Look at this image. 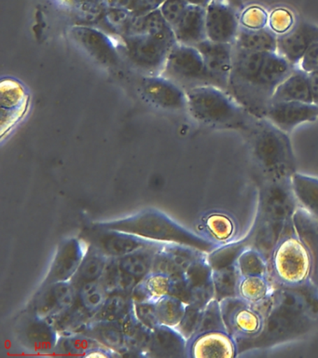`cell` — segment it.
I'll use <instances>...</instances> for the list:
<instances>
[{"label": "cell", "mask_w": 318, "mask_h": 358, "mask_svg": "<svg viewBox=\"0 0 318 358\" xmlns=\"http://www.w3.org/2000/svg\"><path fill=\"white\" fill-rule=\"evenodd\" d=\"M296 66L277 52H248L233 45L227 92L256 119H265L279 84Z\"/></svg>", "instance_id": "1"}, {"label": "cell", "mask_w": 318, "mask_h": 358, "mask_svg": "<svg viewBox=\"0 0 318 358\" xmlns=\"http://www.w3.org/2000/svg\"><path fill=\"white\" fill-rule=\"evenodd\" d=\"M94 224L102 228L127 232L154 242L191 246L206 254L219 248L216 243L181 226L159 210H144L130 217Z\"/></svg>", "instance_id": "2"}, {"label": "cell", "mask_w": 318, "mask_h": 358, "mask_svg": "<svg viewBox=\"0 0 318 358\" xmlns=\"http://www.w3.org/2000/svg\"><path fill=\"white\" fill-rule=\"evenodd\" d=\"M187 92V110L208 127L250 130L256 117L227 91L212 85L196 87Z\"/></svg>", "instance_id": "3"}, {"label": "cell", "mask_w": 318, "mask_h": 358, "mask_svg": "<svg viewBox=\"0 0 318 358\" xmlns=\"http://www.w3.org/2000/svg\"><path fill=\"white\" fill-rule=\"evenodd\" d=\"M270 280L280 287L298 289L312 284V262L294 228L284 232L273 248L269 262Z\"/></svg>", "instance_id": "4"}, {"label": "cell", "mask_w": 318, "mask_h": 358, "mask_svg": "<svg viewBox=\"0 0 318 358\" xmlns=\"http://www.w3.org/2000/svg\"><path fill=\"white\" fill-rule=\"evenodd\" d=\"M254 155L270 175L283 178L293 173V154L287 133L267 119H256L248 130Z\"/></svg>", "instance_id": "5"}, {"label": "cell", "mask_w": 318, "mask_h": 358, "mask_svg": "<svg viewBox=\"0 0 318 358\" xmlns=\"http://www.w3.org/2000/svg\"><path fill=\"white\" fill-rule=\"evenodd\" d=\"M178 43L174 32L166 35H130L124 38L122 49L128 61L143 76L163 72L172 48Z\"/></svg>", "instance_id": "6"}, {"label": "cell", "mask_w": 318, "mask_h": 358, "mask_svg": "<svg viewBox=\"0 0 318 358\" xmlns=\"http://www.w3.org/2000/svg\"><path fill=\"white\" fill-rule=\"evenodd\" d=\"M161 76L184 91L212 85L205 62L196 47L177 43L172 48Z\"/></svg>", "instance_id": "7"}, {"label": "cell", "mask_w": 318, "mask_h": 358, "mask_svg": "<svg viewBox=\"0 0 318 358\" xmlns=\"http://www.w3.org/2000/svg\"><path fill=\"white\" fill-rule=\"evenodd\" d=\"M219 302L223 321L236 340L256 337L265 327L264 313L239 296H229Z\"/></svg>", "instance_id": "8"}, {"label": "cell", "mask_w": 318, "mask_h": 358, "mask_svg": "<svg viewBox=\"0 0 318 358\" xmlns=\"http://www.w3.org/2000/svg\"><path fill=\"white\" fill-rule=\"evenodd\" d=\"M80 237L88 245L99 249L110 259H119L138 249L160 243L127 232L102 228L96 224L83 229Z\"/></svg>", "instance_id": "9"}, {"label": "cell", "mask_w": 318, "mask_h": 358, "mask_svg": "<svg viewBox=\"0 0 318 358\" xmlns=\"http://www.w3.org/2000/svg\"><path fill=\"white\" fill-rule=\"evenodd\" d=\"M15 338L22 348L33 355H54L59 333L51 322L24 313L15 327Z\"/></svg>", "instance_id": "10"}, {"label": "cell", "mask_w": 318, "mask_h": 358, "mask_svg": "<svg viewBox=\"0 0 318 358\" xmlns=\"http://www.w3.org/2000/svg\"><path fill=\"white\" fill-rule=\"evenodd\" d=\"M238 355L237 340L224 321L195 333L188 341L189 358H234Z\"/></svg>", "instance_id": "11"}, {"label": "cell", "mask_w": 318, "mask_h": 358, "mask_svg": "<svg viewBox=\"0 0 318 358\" xmlns=\"http://www.w3.org/2000/svg\"><path fill=\"white\" fill-rule=\"evenodd\" d=\"M76 296L77 290L71 281L55 282L38 287L27 310L37 317L51 321L68 310Z\"/></svg>", "instance_id": "12"}, {"label": "cell", "mask_w": 318, "mask_h": 358, "mask_svg": "<svg viewBox=\"0 0 318 358\" xmlns=\"http://www.w3.org/2000/svg\"><path fill=\"white\" fill-rule=\"evenodd\" d=\"M86 249L87 243L80 237H71L62 241L40 287L55 282L71 281L80 267Z\"/></svg>", "instance_id": "13"}, {"label": "cell", "mask_w": 318, "mask_h": 358, "mask_svg": "<svg viewBox=\"0 0 318 358\" xmlns=\"http://www.w3.org/2000/svg\"><path fill=\"white\" fill-rule=\"evenodd\" d=\"M205 28L209 41L233 44L240 29L238 10L223 0H212L205 8Z\"/></svg>", "instance_id": "14"}, {"label": "cell", "mask_w": 318, "mask_h": 358, "mask_svg": "<svg viewBox=\"0 0 318 358\" xmlns=\"http://www.w3.org/2000/svg\"><path fill=\"white\" fill-rule=\"evenodd\" d=\"M139 90L150 103L158 108L169 111L187 109V92L163 76H142Z\"/></svg>", "instance_id": "15"}, {"label": "cell", "mask_w": 318, "mask_h": 358, "mask_svg": "<svg viewBox=\"0 0 318 358\" xmlns=\"http://www.w3.org/2000/svg\"><path fill=\"white\" fill-rule=\"evenodd\" d=\"M69 34L75 43L97 63L108 67L116 66L118 64V50L113 41L101 31L85 25H76L71 28Z\"/></svg>", "instance_id": "16"}, {"label": "cell", "mask_w": 318, "mask_h": 358, "mask_svg": "<svg viewBox=\"0 0 318 358\" xmlns=\"http://www.w3.org/2000/svg\"><path fill=\"white\" fill-rule=\"evenodd\" d=\"M195 47L202 55L213 86L227 91L233 67V44L205 39Z\"/></svg>", "instance_id": "17"}, {"label": "cell", "mask_w": 318, "mask_h": 358, "mask_svg": "<svg viewBox=\"0 0 318 358\" xmlns=\"http://www.w3.org/2000/svg\"><path fill=\"white\" fill-rule=\"evenodd\" d=\"M205 252L178 243H164L156 252L152 273L183 275Z\"/></svg>", "instance_id": "18"}, {"label": "cell", "mask_w": 318, "mask_h": 358, "mask_svg": "<svg viewBox=\"0 0 318 358\" xmlns=\"http://www.w3.org/2000/svg\"><path fill=\"white\" fill-rule=\"evenodd\" d=\"M265 119L284 133H290L301 123L318 120V105L301 102L270 103Z\"/></svg>", "instance_id": "19"}, {"label": "cell", "mask_w": 318, "mask_h": 358, "mask_svg": "<svg viewBox=\"0 0 318 358\" xmlns=\"http://www.w3.org/2000/svg\"><path fill=\"white\" fill-rule=\"evenodd\" d=\"M318 42V27L310 22H297L291 30L278 36L277 53L297 67L309 48Z\"/></svg>", "instance_id": "20"}, {"label": "cell", "mask_w": 318, "mask_h": 358, "mask_svg": "<svg viewBox=\"0 0 318 358\" xmlns=\"http://www.w3.org/2000/svg\"><path fill=\"white\" fill-rule=\"evenodd\" d=\"M147 357L187 358L188 341L175 327L159 324L152 330Z\"/></svg>", "instance_id": "21"}, {"label": "cell", "mask_w": 318, "mask_h": 358, "mask_svg": "<svg viewBox=\"0 0 318 358\" xmlns=\"http://www.w3.org/2000/svg\"><path fill=\"white\" fill-rule=\"evenodd\" d=\"M82 333L99 341L106 348L115 352L120 357H133L122 321L93 320L83 329Z\"/></svg>", "instance_id": "22"}, {"label": "cell", "mask_w": 318, "mask_h": 358, "mask_svg": "<svg viewBox=\"0 0 318 358\" xmlns=\"http://www.w3.org/2000/svg\"><path fill=\"white\" fill-rule=\"evenodd\" d=\"M292 226L311 256L312 262V282L318 287V218L303 206L293 214Z\"/></svg>", "instance_id": "23"}, {"label": "cell", "mask_w": 318, "mask_h": 358, "mask_svg": "<svg viewBox=\"0 0 318 358\" xmlns=\"http://www.w3.org/2000/svg\"><path fill=\"white\" fill-rule=\"evenodd\" d=\"M178 43L196 46L208 39L205 28V8L188 6L183 16L173 27Z\"/></svg>", "instance_id": "24"}, {"label": "cell", "mask_w": 318, "mask_h": 358, "mask_svg": "<svg viewBox=\"0 0 318 358\" xmlns=\"http://www.w3.org/2000/svg\"><path fill=\"white\" fill-rule=\"evenodd\" d=\"M201 236L216 243L217 246L227 245L236 241L238 224L233 217L226 213L215 211L202 218L200 224Z\"/></svg>", "instance_id": "25"}, {"label": "cell", "mask_w": 318, "mask_h": 358, "mask_svg": "<svg viewBox=\"0 0 318 358\" xmlns=\"http://www.w3.org/2000/svg\"><path fill=\"white\" fill-rule=\"evenodd\" d=\"M312 102L309 75L295 67L289 77L284 78L273 95L272 102Z\"/></svg>", "instance_id": "26"}, {"label": "cell", "mask_w": 318, "mask_h": 358, "mask_svg": "<svg viewBox=\"0 0 318 358\" xmlns=\"http://www.w3.org/2000/svg\"><path fill=\"white\" fill-rule=\"evenodd\" d=\"M108 260L110 257L106 256L99 249L87 243L85 257L76 273L71 280L75 289L100 281L107 268Z\"/></svg>", "instance_id": "27"}, {"label": "cell", "mask_w": 318, "mask_h": 358, "mask_svg": "<svg viewBox=\"0 0 318 358\" xmlns=\"http://www.w3.org/2000/svg\"><path fill=\"white\" fill-rule=\"evenodd\" d=\"M273 293L272 280L266 275L239 276L236 296L248 303L261 306Z\"/></svg>", "instance_id": "28"}, {"label": "cell", "mask_w": 318, "mask_h": 358, "mask_svg": "<svg viewBox=\"0 0 318 358\" xmlns=\"http://www.w3.org/2000/svg\"><path fill=\"white\" fill-rule=\"evenodd\" d=\"M164 243L147 246V248L138 249L132 253L117 259L119 267L124 273L133 277L136 281L140 282L145 277L149 275L152 271L153 262L156 252Z\"/></svg>", "instance_id": "29"}, {"label": "cell", "mask_w": 318, "mask_h": 358, "mask_svg": "<svg viewBox=\"0 0 318 358\" xmlns=\"http://www.w3.org/2000/svg\"><path fill=\"white\" fill-rule=\"evenodd\" d=\"M277 38L269 27L250 30L240 27L233 46L256 52H277Z\"/></svg>", "instance_id": "30"}, {"label": "cell", "mask_w": 318, "mask_h": 358, "mask_svg": "<svg viewBox=\"0 0 318 358\" xmlns=\"http://www.w3.org/2000/svg\"><path fill=\"white\" fill-rule=\"evenodd\" d=\"M122 329L133 357H146L152 341V330L136 317L133 310L122 320Z\"/></svg>", "instance_id": "31"}, {"label": "cell", "mask_w": 318, "mask_h": 358, "mask_svg": "<svg viewBox=\"0 0 318 358\" xmlns=\"http://www.w3.org/2000/svg\"><path fill=\"white\" fill-rule=\"evenodd\" d=\"M290 185L301 206L318 218V178L294 173Z\"/></svg>", "instance_id": "32"}, {"label": "cell", "mask_w": 318, "mask_h": 358, "mask_svg": "<svg viewBox=\"0 0 318 358\" xmlns=\"http://www.w3.org/2000/svg\"><path fill=\"white\" fill-rule=\"evenodd\" d=\"M100 282L104 285L108 295L111 294H124V295L131 296L133 288L138 285L133 277L124 273L119 267L117 259H110L106 268L104 274H103Z\"/></svg>", "instance_id": "33"}, {"label": "cell", "mask_w": 318, "mask_h": 358, "mask_svg": "<svg viewBox=\"0 0 318 358\" xmlns=\"http://www.w3.org/2000/svg\"><path fill=\"white\" fill-rule=\"evenodd\" d=\"M99 345L101 344L99 341L89 337L85 333L59 335L54 355H62V357H85L92 349Z\"/></svg>", "instance_id": "34"}, {"label": "cell", "mask_w": 318, "mask_h": 358, "mask_svg": "<svg viewBox=\"0 0 318 358\" xmlns=\"http://www.w3.org/2000/svg\"><path fill=\"white\" fill-rule=\"evenodd\" d=\"M133 310V299L124 294H111L94 320L122 321Z\"/></svg>", "instance_id": "35"}, {"label": "cell", "mask_w": 318, "mask_h": 358, "mask_svg": "<svg viewBox=\"0 0 318 358\" xmlns=\"http://www.w3.org/2000/svg\"><path fill=\"white\" fill-rule=\"evenodd\" d=\"M174 32L164 19L160 8H156L136 20L130 35H166Z\"/></svg>", "instance_id": "36"}, {"label": "cell", "mask_w": 318, "mask_h": 358, "mask_svg": "<svg viewBox=\"0 0 318 358\" xmlns=\"http://www.w3.org/2000/svg\"><path fill=\"white\" fill-rule=\"evenodd\" d=\"M239 275H266L269 276V262L263 255L255 248H247L237 257L236 262Z\"/></svg>", "instance_id": "37"}, {"label": "cell", "mask_w": 318, "mask_h": 358, "mask_svg": "<svg viewBox=\"0 0 318 358\" xmlns=\"http://www.w3.org/2000/svg\"><path fill=\"white\" fill-rule=\"evenodd\" d=\"M187 304L173 296H164L156 301V313L159 324L175 327L185 313Z\"/></svg>", "instance_id": "38"}, {"label": "cell", "mask_w": 318, "mask_h": 358, "mask_svg": "<svg viewBox=\"0 0 318 358\" xmlns=\"http://www.w3.org/2000/svg\"><path fill=\"white\" fill-rule=\"evenodd\" d=\"M239 276L236 263L227 268L213 271L215 299L220 301L229 296H236L237 281Z\"/></svg>", "instance_id": "39"}, {"label": "cell", "mask_w": 318, "mask_h": 358, "mask_svg": "<svg viewBox=\"0 0 318 358\" xmlns=\"http://www.w3.org/2000/svg\"><path fill=\"white\" fill-rule=\"evenodd\" d=\"M245 241H234L227 245H220L208 254V262L213 271L227 268L236 263L237 257L247 248Z\"/></svg>", "instance_id": "40"}, {"label": "cell", "mask_w": 318, "mask_h": 358, "mask_svg": "<svg viewBox=\"0 0 318 358\" xmlns=\"http://www.w3.org/2000/svg\"><path fill=\"white\" fill-rule=\"evenodd\" d=\"M205 308L194 303L187 304L182 319L175 327L187 341H189L197 331Z\"/></svg>", "instance_id": "41"}, {"label": "cell", "mask_w": 318, "mask_h": 358, "mask_svg": "<svg viewBox=\"0 0 318 358\" xmlns=\"http://www.w3.org/2000/svg\"><path fill=\"white\" fill-rule=\"evenodd\" d=\"M240 27L250 30L263 29L268 27L269 15L259 6L243 8L239 15Z\"/></svg>", "instance_id": "42"}, {"label": "cell", "mask_w": 318, "mask_h": 358, "mask_svg": "<svg viewBox=\"0 0 318 358\" xmlns=\"http://www.w3.org/2000/svg\"><path fill=\"white\" fill-rule=\"evenodd\" d=\"M295 24L294 16L287 8H276L269 15L268 27L275 35H284L291 30Z\"/></svg>", "instance_id": "43"}, {"label": "cell", "mask_w": 318, "mask_h": 358, "mask_svg": "<svg viewBox=\"0 0 318 358\" xmlns=\"http://www.w3.org/2000/svg\"><path fill=\"white\" fill-rule=\"evenodd\" d=\"M133 312L136 317L147 329L153 330L160 324L154 301H133Z\"/></svg>", "instance_id": "44"}, {"label": "cell", "mask_w": 318, "mask_h": 358, "mask_svg": "<svg viewBox=\"0 0 318 358\" xmlns=\"http://www.w3.org/2000/svg\"><path fill=\"white\" fill-rule=\"evenodd\" d=\"M188 6L185 0H164L158 8L173 28L183 16Z\"/></svg>", "instance_id": "45"}, {"label": "cell", "mask_w": 318, "mask_h": 358, "mask_svg": "<svg viewBox=\"0 0 318 358\" xmlns=\"http://www.w3.org/2000/svg\"><path fill=\"white\" fill-rule=\"evenodd\" d=\"M297 67L307 74L318 71V42L309 48Z\"/></svg>", "instance_id": "46"}, {"label": "cell", "mask_w": 318, "mask_h": 358, "mask_svg": "<svg viewBox=\"0 0 318 358\" xmlns=\"http://www.w3.org/2000/svg\"><path fill=\"white\" fill-rule=\"evenodd\" d=\"M85 357L88 358H113V357H121L115 352L111 351V350L106 348L105 346L99 345L96 348L92 349Z\"/></svg>", "instance_id": "47"}, {"label": "cell", "mask_w": 318, "mask_h": 358, "mask_svg": "<svg viewBox=\"0 0 318 358\" xmlns=\"http://www.w3.org/2000/svg\"><path fill=\"white\" fill-rule=\"evenodd\" d=\"M309 80L311 86L312 102L318 105V71L310 73Z\"/></svg>", "instance_id": "48"}, {"label": "cell", "mask_w": 318, "mask_h": 358, "mask_svg": "<svg viewBox=\"0 0 318 358\" xmlns=\"http://www.w3.org/2000/svg\"><path fill=\"white\" fill-rule=\"evenodd\" d=\"M189 6H195V7L206 8L212 0H185Z\"/></svg>", "instance_id": "49"}, {"label": "cell", "mask_w": 318, "mask_h": 358, "mask_svg": "<svg viewBox=\"0 0 318 358\" xmlns=\"http://www.w3.org/2000/svg\"><path fill=\"white\" fill-rule=\"evenodd\" d=\"M223 1L227 2L231 7L236 8L237 10H242L244 8V4H243V0H223Z\"/></svg>", "instance_id": "50"}]
</instances>
